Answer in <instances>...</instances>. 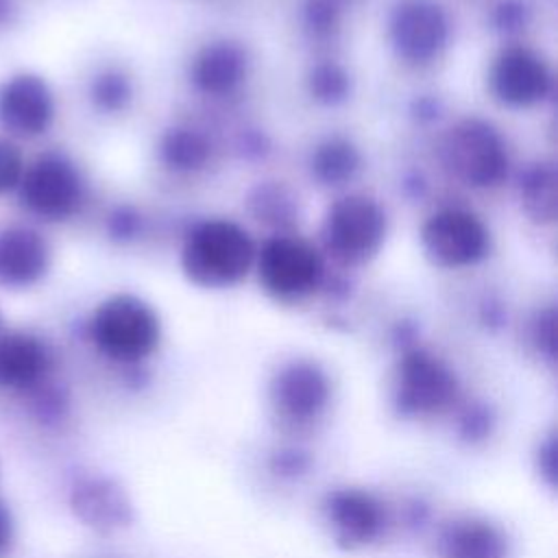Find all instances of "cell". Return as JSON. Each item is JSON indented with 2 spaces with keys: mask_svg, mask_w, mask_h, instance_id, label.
Wrapping results in <instances>:
<instances>
[{
  "mask_svg": "<svg viewBox=\"0 0 558 558\" xmlns=\"http://www.w3.org/2000/svg\"><path fill=\"white\" fill-rule=\"evenodd\" d=\"M255 262V244L246 229L225 218L196 225L181 251L190 281L203 288H227L246 277Z\"/></svg>",
  "mask_w": 558,
  "mask_h": 558,
  "instance_id": "cell-1",
  "label": "cell"
},
{
  "mask_svg": "<svg viewBox=\"0 0 558 558\" xmlns=\"http://www.w3.org/2000/svg\"><path fill=\"white\" fill-rule=\"evenodd\" d=\"M246 207L255 220L277 229L292 227L299 216L294 194L277 181L257 183L246 196Z\"/></svg>",
  "mask_w": 558,
  "mask_h": 558,
  "instance_id": "cell-18",
  "label": "cell"
},
{
  "mask_svg": "<svg viewBox=\"0 0 558 558\" xmlns=\"http://www.w3.org/2000/svg\"><path fill=\"white\" fill-rule=\"evenodd\" d=\"M4 329H7V323H4V314H2V310H0V336L4 333Z\"/></svg>",
  "mask_w": 558,
  "mask_h": 558,
  "instance_id": "cell-31",
  "label": "cell"
},
{
  "mask_svg": "<svg viewBox=\"0 0 558 558\" xmlns=\"http://www.w3.org/2000/svg\"><path fill=\"white\" fill-rule=\"evenodd\" d=\"M307 89L320 105H338L347 100L351 92V78L336 61H320L310 70Z\"/></svg>",
  "mask_w": 558,
  "mask_h": 558,
  "instance_id": "cell-21",
  "label": "cell"
},
{
  "mask_svg": "<svg viewBox=\"0 0 558 558\" xmlns=\"http://www.w3.org/2000/svg\"><path fill=\"white\" fill-rule=\"evenodd\" d=\"M255 255L262 286L279 299L310 294L323 279V259L303 238L275 235L266 240Z\"/></svg>",
  "mask_w": 558,
  "mask_h": 558,
  "instance_id": "cell-7",
  "label": "cell"
},
{
  "mask_svg": "<svg viewBox=\"0 0 558 558\" xmlns=\"http://www.w3.org/2000/svg\"><path fill=\"white\" fill-rule=\"evenodd\" d=\"M279 390L292 410H314L325 397V379L312 364H294L281 375Z\"/></svg>",
  "mask_w": 558,
  "mask_h": 558,
  "instance_id": "cell-20",
  "label": "cell"
},
{
  "mask_svg": "<svg viewBox=\"0 0 558 558\" xmlns=\"http://www.w3.org/2000/svg\"><path fill=\"white\" fill-rule=\"evenodd\" d=\"M15 201L33 222H65L85 203V179L72 157L44 150L26 159Z\"/></svg>",
  "mask_w": 558,
  "mask_h": 558,
  "instance_id": "cell-2",
  "label": "cell"
},
{
  "mask_svg": "<svg viewBox=\"0 0 558 558\" xmlns=\"http://www.w3.org/2000/svg\"><path fill=\"white\" fill-rule=\"evenodd\" d=\"M386 214L368 196L349 194L338 198L325 216L323 240L327 251L342 264H364L381 248Z\"/></svg>",
  "mask_w": 558,
  "mask_h": 558,
  "instance_id": "cell-6",
  "label": "cell"
},
{
  "mask_svg": "<svg viewBox=\"0 0 558 558\" xmlns=\"http://www.w3.org/2000/svg\"><path fill=\"white\" fill-rule=\"evenodd\" d=\"M24 168L26 155L22 150V144L0 133V198L15 194Z\"/></svg>",
  "mask_w": 558,
  "mask_h": 558,
  "instance_id": "cell-22",
  "label": "cell"
},
{
  "mask_svg": "<svg viewBox=\"0 0 558 558\" xmlns=\"http://www.w3.org/2000/svg\"><path fill=\"white\" fill-rule=\"evenodd\" d=\"M395 52L408 63H427L449 39V20L434 0H401L388 22Z\"/></svg>",
  "mask_w": 558,
  "mask_h": 558,
  "instance_id": "cell-10",
  "label": "cell"
},
{
  "mask_svg": "<svg viewBox=\"0 0 558 558\" xmlns=\"http://www.w3.org/2000/svg\"><path fill=\"white\" fill-rule=\"evenodd\" d=\"M50 238L33 220L0 225V290L26 292L52 270Z\"/></svg>",
  "mask_w": 558,
  "mask_h": 558,
  "instance_id": "cell-9",
  "label": "cell"
},
{
  "mask_svg": "<svg viewBox=\"0 0 558 558\" xmlns=\"http://www.w3.org/2000/svg\"><path fill=\"white\" fill-rule=\"evenodd\" d=\"M421 244L434 264L442 268H462L486 257L490 235L486 225L473 211L447 207L423 222Z\"/></svg>",
  "mask_w": 558,
  "mask_h": 558,
  "instance_id": "cell-8",
  "label": "cell"
},
{
  "mask_svg": "<svg viewBox=\"0 0 558 558\" xmlns=\"http://www.w3.org/2000/svg\"><path fill=\"white\" fill-rule=\"evenodd\" d=\"M87 98L96 111L113 116L131 105L133 83L120 68H102L89 78Z\"/></svg>",
  "mask_w": 558,
  "mask_h": 558,
  "instance_id": "cell-19",
  "label": "cell"
},
{
  "mask_svg": "<svg viewBox=\"0 0 558 558\" xmlns=\"http://www.w3.org/2000/svg\"><path fill=\"white\" fill-rule=\"evenodd\" d=\"M242 150H244L246 155L259 157V155H264V153L268 150V142H266V137H264L262 133L248 131V133H244V137H242Z\"/></svg>",
  "mask_w": 558,
  "mask_h": 558,
  "instance_id": "cell-29",
  "label": "cell"
},
{
  "mask_svg": "<svg viewBox=\"0 0 558 558\" xmlns=\"http://www.w3.org/2000/svg\"><path fill=\"white\" fill-rule=\"evenodd\" d=\"M490 89L504 105L532 107L549 96L551 72L534 50L510 46L493 61Z\"/></svg>",
  "mask_w": 558,
  "mask_h": 558,
  "instance_id": "cell-11",
  "label": "cell"
},
{
  "mask_svg": "<svg viewBox=\"0 0 558 558\" xmlns=\"http://www.w3.org/2000/svg\"><path fill=\"white\" fill-rule=\"evenodd\" d=\"M401 384L414 403H438L449 386V373L427 353L414 351L401 364Z\"/></svg>",
  "mask_w": 558,
  "mask_h": 558,
  "instance_id": "cell-15",
  "label": "cell"
},
{
  "mask_svg": "<svg viewBox=\"0 0 558 558\" xmlns=\"http://www.w3.org/2000/svg\"><path fill=\"white\" fill-rule=\"evenodd\" d=\"M57 120V96L35 70H11L0 76V133L22 144L44 137Z\"/></svg>",
  "mask_w": 558,
  "mask_h": 558,
  "instance_id": "cell-5",
  "label": "cell"
},
{
  "mask_svg": "<svg viewBox=\"0 0 558 558\" xmlns=\"http://www.w3.org/2000/svg\"><path fill=\"white\" fill-rule=\"evenodd\" d=\"M13 538V519H11V512L4 504H0V554L9 547Z\"/></svg>",
  "mask_w": 558,
  "mask_h": 558,
  "instance_id": "cell-30",
  "label": "cell"
},
{
  "mask_svg": "<svg viewBox=\"0 0 558 558\" xmlns=\"http://www.w3.org/2000/svg\"><path fill=\"white\" fill-rule=\"evenodd\" d=\"M89 336L105 355L120 362H135L157 347L159 318L140 296L113 294L94 310Z\"/></svg>",
  "mask_w": 558,
  "mask_h": 558,
  "instance_id": "cell-3",
  "label": "cell"
},
{
  "mask_svg": "<svg viewBox=\"0 0 558 558\" xmlns=\"http://www.w3.org/2000/svg\"><path fill=\"white\" fill-rule=\"evenodd\" d=\"M362 166L357 146L344 137H329L320 142L310 159L314 179L323 185H342L351 181Z\"/></svg>",
  "mask_w": 558,
  "mask_h": 558,
  "instance_id": "cell-16",
  "label": "cell"
},
{
  "mask_svg": "<svg viewBox=\"0 0 558 558\" xmlns=\"http://www.w3.org/2000/svg\"><path fill=\"white\" fill-rule=\"evenodd\" d=\"M209 155H211V146L207 137L187 126L168 129L159 140L161 161L177 172H192L203 168Z\"/></svg>",
  "mask_w": 558,
  "mask_h": 558,
  "instance_id": "cell-17",
  "label": "cell"
},
{
  "mask_svg": "<svg viewBox=\"0 0 558 558\" xmlns=\"http://www.w3.org/2000/svg\"><path fill=\"white\" fill-rule=\"evenodd\" d=\"M52 364L48 344L33 331L4 329L0 336V386L31 390L44 384Z\"/></svg>",
  "mask_w": 558,
  "mask_h": 558,
  "instance_id": "cell-12",
  "label": "cell"
},
{
  "mask_svg": "<svg viewBox=\"0 0 558 558\" xmlns=\"http://www.w3.org/2000/svg\"><path fill=\"white\" fill-rule=\"evenodd\" d=\"M414 116L418 118V120H423V122H432V120H436L438 118V111H440V105H438V100H434V98H429V96H423V98H418L416 102H414Z\"/></svg>",
  "mask_w": 558,
  "mask_h": 558,
  "instance_id": "cell-28",
  "label": "cell"
},
{
  "mask_svg": "<svg viewBox=\"0 0 558 558\" xmlns=\"http://www.w3.org/2000/svg\"><path fill=\"white\" fill-rule=\"evenodd\" d=\"M527 20L530 11L523 0H501L493 13V24L501 33H517L525 28Z\"/></svg>",
  "mask_w": 558,
  "mask_h": 558,
  "instance_id": "cell-26",
  "label": "cell"
},
{
  "mask_svg": "<svg viewBox=\"0 0 558 558\" xmlns=\"http://www.w3.org/2000/svg\"><path fill=\"white\" fill-rule=\"evenodd\" d=\"M558 177L551 163H530L519 177V198L530 220L547 225L556 220L558 211Z\"/></svg>",
  "mask_w": 558,
  "mask_h": 558,
  "instance_id": "cell-14",
  "label": "cell"
},
{
  "mask_svg": "<svg viewBox=\"0 0 558 558\" xmlns=\"http://www.w3.org/2000/svg\"><path fill=\"white\" fill-rule=\"evenodd\" d=\"M342 17V0H305L303 22L316 37L331 35Z\"/></svg>",
  "mask_w": 558,
  "mask_h": 558,
  "instance_id": "cell-23",
  "label": "cell"
},
{
  "mask_svg": "<svg viewBox=\"0 0 558 558\" xmlns=\"http://www.w3.org/2000/svg\"><path fill=\"white\" fill-rule=\"evenodd\" d=\"M453 558H499V538L486 527H466L453 538Z\"/></svg>",
  "mask_w": 558,
  "mask_h": 558,
  "instance_id": "cell-24",
  "label": "cell"
},
{
  "mask_svg": "<svg viewBox=\"0 0 558 558\" xmlns=\"http://www.w3.org/2000/svg\"><path fill=\"white\" fill-rule=\"evenodd\" d=\"M105 229L113 242H133L142 233V214L131 205H118L107 214Z\"/></svg>",
  "mask_w": 558,
  "mask_h": 558,
  "instance_id": "cell-25",
  "label": "cell"
},
{
  "mask_svg": "<svg viewBox=\"0 0 558 558\" xmlns=\"http://www.w3.org/2000/svg\"><path fill=\"white\" fill-rule=\"evenodd\" d=\"M248 72L246 50L231 39H218L198 50L192 61L194 85L209 96L231 94Z\"/></svg>",
  "mask_w": 558,
  "mask_h": 558,
  "instance_id": "cell-13",
  "label": "cell"
},
{
  "mask_svg": "<svg viewBox=\"0 0 558 558\" xmlns=\"http://www.w3.org/2000/svg\"><path fill=\"white\" fill-rule=\"evenodd\" d=\"M445 168L471 187H495L508 174V150L499 131L482 118L456 122L440 142Z\"/></svg>",
  "mask_w": 558,
  "mask_h": 558,
  "instance_id": "cell-4",
  "label": "cell"
},
{
  "mask_svg": "<svg viewBox=\"0 0 558 558\" xmlns=\"http://www.w3.org/2000/svg\"><path fill=\"white\" fill-rule=\"evenodd\" d=\"M24 20V0H0V37L13 33Z\"/></svg>",
  "mask_w": 558,
  "mask_h": 558,
  "instance_id": "cell-27",
  "label": "cell"
}]
</instances>
